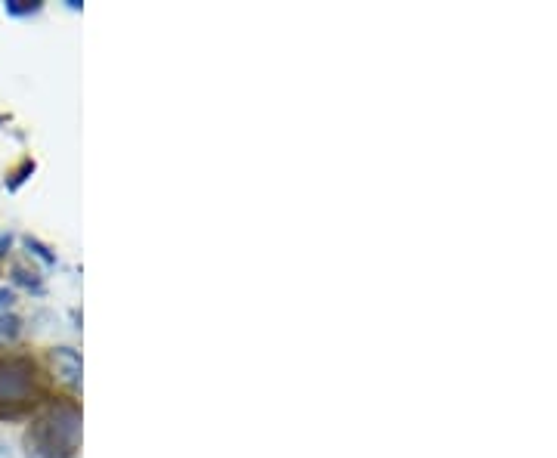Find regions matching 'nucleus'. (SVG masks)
<instances>
[{"mask_svg": "<svg viewBox=\"0 0 557 458\" xmlns=\"http://www.w3.org/2000/svg\"><path fill=\"white\" fill-rule=\"evenodd\" d=\"M78 440V412L59 409L28 431V458H69Z\"/></svg>", "mask_w": 557, "mask_h": 458, "instance_id": "1", "label": "nucleus"}, {"mask_svg": "<svg viewBox=\"0 0 557 458\" xmlns=\"http://www.w3.org/2000/svg\"><path fill=\"white\" fill-rule=\"evenodd\" d=\"M35 381V366L28 359H0V406L22 403Z\"/></svg>", "mask_w": 557, "mask_h": 458, "instance_id": "2", "label": "nucleus"}, {"mask_svg": "<svg viewBox=\"0 0 557 458\" xmlns=\"http://www.w3.org/2000/svg\"><path fill=\"white\" fill-rule=\"evenodd\" d=\"M38 10H41L38 0H31V4H28V0H7V13L10 16H31V13H38Z\"/></svg>", "mask_w": 557, "mask_h": 458, "instance_id": "3", "label": "nucleus"}, {"mask_svg": "<svg viewBox=\"0 0 557 458\" xmlns=\"http://www.w3.org/2000/svg\"><path fill=\"white\" fill-rule=\"evenodd\" d=\"M16 335H19V319H16V316L0 319V344H4V341H13Z\"/></svg>", "mask_w": 557, "mask_h": 458, "instance_id": "4", "label": "nucleus"}, {"mask_svg": "<svg viewBox=\"0 0 557 458\" xmlns=\"http://www.w3.org/2000/svg\"><path fill=\"white\" fill-rule=\"evenodd\" d=\"M13 304V291L10 288H0V307H10Z\"/></svg>", "mask_w": 557, "mask_h": 458, "instance_id": "5", "label": "nucleus"}]
</instances>
